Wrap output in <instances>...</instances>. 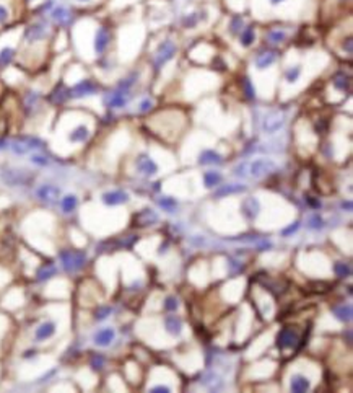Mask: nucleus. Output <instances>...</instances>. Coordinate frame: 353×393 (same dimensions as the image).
Masks as SVG:
<instances>
[{"instance_id": "nucleus-33", "label": "nucleus", "mask_w": 353, "mask_h": 393, "mask_svg": "<svg viewBox=\"0 0 353 393\" xmlns=\"http://www.w3.org/2000/svg\"><path fill=\"white\" fill-rule=\"evenodd\" d=\"M334 273L339 276V278H350L352 276V266L350 263H344V261H337L334 264Z\"/></svg>"}, {"instance_id": "nucleus-31", "label": "nucleus", "mask_w": 353, "mask_h": 393, "mask_svg": "<svg viewBox=\"0 0 353 393\" xmlns=\"http://www.w3.org/2000/svg\"><path fill=\"white\" fill-rule=\"evenodd\" d=\"M77 206H78V199H77V196H75V194L64 196L62 201H61V207H62V211L65 212V214H70V212H73L75 209H77Z\"/></svg>"}, {"instance_id": "nucleus-21", "label": "nucleus", "mask_w": 353, "mask_h": 393, "mask_svg": "<svg viewBox=\"0 0 353 393\" xmlns=\"http://www.w3.org/2000/svg\"><path fill=\"white\" fill-rule=\"evenodd\" d=\"M311 389V380L303 374H295L290 379V390L293 393H304Z\"/></svg>"}, {"instance_id": "nucleus-29", "label": "nucleus", "mask_w": 353, "mask_h": 393, "mask_svg": "<svg viewBox=\"0 0 353 393\" xmlns=\"http://www.w3.org/2000/svg\"><path fill=\"white\" fill-rule=\"evenodd\" d=\"M157 220H158L157 212H153L152 209L142 211L140 214H137V217H135V222H137L138 225H152Z\"/></svg>"}, {"instance_id": "nucleus-38", "label": "nucleus", "mask_w": 353, "mask_h": 393, "mask_svg": "<svg viewBox=\"0 0 353 393\" xmlns=\"http://www.w3.org/2000/svg\"><path fill=\"white\" fill-rule=\"evenodd\" d=\"M158 204H160V207H163L166 212H174V209L178 207V201L173 199V198H168V196H164V198H161L158 201Z\"/></svg>"}, {"instance_id": "nucleus-27", "label": "nucleus", "mask_w": 353, "mask_h": 393, "mask_svg": "<svg viewBox=\"0 0 353 393\" xmlns=\"http://www.w3.org/2000/svg\"><path fill=\"white\" fill-rule=\"evenodd\" d=\"M15 56H17V51H15L13 47H10V46L2 47V49H0V71L10 67V64L13 62Z\"/></svg>"}, {"instance_id": "nucleus-57", "label": "nucleus", "mask_w": 353, "mask_h": 393, "mask_svg": "<svg viewBox=\"0 0 353 393\" xmlns=\"http://www.w3.org/2000/svg\"><path fill=\"white\" fill-rule=\"evenodd\" d=\"M270 2H272V3H274V5H277V3H280V2H283V0H270Z\"/></svg>"}, {"instance_id": "nucleus-16", "label": "nucleus", "mask_w": 353, "mask_h": 393, "mask_svg": "<svg viewBox=\"0 0 353 393\" xmlns=\"http://www.w3.org/2000/svg\"><path fill=\"white\" fill-rule=\"evenodd\" d=\"M114 338H116V330L111 326H106L93 334V343L99 348H108L111 346V343L114 341Z\"/></svg>"}, {"instance_id": "nucleus-30", "label": "nucleus", "mask_w": 353, "mask_h": 393, "mask_svg": "<svg viewBox=\"0 0 353 393\" xmlns=\"http://www.w3.org/2000/svg\"><path fill=\"white\" fill-rule=\"evenodd\" d=\"M332 83L337 90H340V92H350V85H352L350 77L344 72L337 73V75L332 78Z\"/></svg>"}, {"instance_id": "nucleus-24", "label": "nucleus", "mask_w": 353, "mask_h": 393, "mask_svg": "<svg viewBox=\"0 0 353 393\" xmlns=\"http://www.w3.org/2000/svg\"><path fill=\"white\" fill-rule=\"evenodd\" d=\"M223 162L222 155L215 150H212V148H208V150H204L199 155V163L200 165H220Z\"/></svg>"}, {"instance_id": "nucleus-26", "label": "nucleus", "mask_w": 353, "mask_h": 393, "mask_svg": "<svg viewBox=\"0 0 353 393\" xmlns=\"http://www.w3.org/2000/svg\"><path fill=\"white\" fill-rule=\"evenodd\" d=\"M275 59H277V56H275L274 51H264V52H260L257 57H256V67L262 71V69L270 67L272 64L275 62Z\"/></svg>"}, {"instance_id": "nucleus-7", "label": "nucleus", "mask_w": 353, "mask_h": 393, "mask_svg": "<svg viewBox=\"0 0 353 393\" xmlns=\"http://www.w3.org/2000/svg\"><path fill=\"white\" fill-rule=\"evenodd\" d=\"M49 17L52 23L57 26H68L73 20L72 10L65 7V5H52L49 10Z\"/></svg>"}, {"instance_id": "nucleus-49", "label": "nucleus", "mask_w": 353, "mask_h": 393, "mask_svg": "<svg viewBox=\"0 0 353 393\" xmlns=\"http://www.w3.org/2000/svg\"><path fill=\"white\" fill-rule=\"evenodd\" d=\"M241 26H243V18L236 17V18L231 21V31H233V33H238V31H241Z\"/></svg>"}, {"instance_id": "nucleus-3", "label": "nucleus", "mask_w": 353, "mask_h": 393, "mask_svg": "<svg viewBox=\"0 0 353 393\" xmlns=\"http://www.w3.org/2000/svg\"><path fill=\"white\" fill-rule=\"evenodd\" d=\"M99 92L98 83L92 78H85V80H80L73 85V87L68 88V98L72 100H83L88 97H93Z\"/></svg>"}, {"instance_id": "nucleus-48", "label": "nucleus", "mask_w": 353, "mask_h": 393, "mask_svg": "<svg viewBox=\"0 0 353 393\" xmlns=\"http://www.w3.org/2000/svg\"><path fill=\"white\" fill-rule=\"evenodd\" d=\"M152 106H153L152 100H143V102L140 103V106H138V111H140V113H147V111L152 109Z\"/></svg>"}, {"instance_id": "nucleus-17", "label": "nucleus", "mask_w": 353, "mask_h": 393, "mask_svg": "<svg viewBox=\"0 0 353 393\" xmlns=\"http://www.w3.org/2000/svg\"><path fill=\"white\" fill-rule=\"evenodd\" d=\"M90 134H92V132H90V127L87 124H78L68 132L67 139L70 144H85V142L90 139Z\"/></svg>"}, {"instance_id": "nucleus-12", "label": "nucleus", "mask_w": 353, "mask_h": 393, "mask_svg": "<svg viewBox=\"0 0 353 393\" xmlns=\"http://www.w3.org/2000/svg\"><path fill=\"white\" fill-rule=\"evenodd\" d=\"M2 179L10 186H20V184H26L28 183V173L25 172V170H5L2 172Z\"/></svg>"}, {"instance_id": "nucleus-19", "label": "nucleus", "mask_w": 353, "mask_h": 393, "mask_svg": "<svg viewBox=\"0 0 353 393\" xmlns=\"http://www.w3.org/2000/svg\"><path fill=\"white\" fill-rule=\"evenodd\" d=\"M200 385L205 387V389H208V390H212V392H217V390L223 389V379L217 372L208 370V372H205L200 377Z\"/></svg>"}, {"instance_id": "nucleus-8", "label": "nucleus", "mask_w": 353, "mask_h": 393, "mask_svg": "<svg viewBox=\"0 0 353 393\" xmlns=\"http://www.w3.org/2000/svg\"><path fill=\"white\" fill-rule=\"evenodd\" d=\"M135 168L138 173L147 178L155 177V175L158 173V163L150 155H147V153H140V155L135 158Z\"/></svg>"}, {"instance_id": "nucleus-36", "label": "nucleus", "mask_w": 353, "mask_h": 393, "mask_svg": "<svg viewBox=\"0 0 353 393\" xmlns=\"http://www.w3.org/2000/svg\"><path fill=\"white\" fill-rule=\"evenodd\" d=\"M308 227L311 228V230H322L325 227V220L319 214H313L308 219Z\"/></svg>"}, {"instance_id": "nucleus-51", "label": "nucleus", "mask_w": 353, "mask_h": 393, "mask_svg": "<svg viewBox=\"0 0 353 393\" xmlns=\"http://www.w3.org/2000/svg\"><path fill=\"white\" fill-rule=\"evenodd\" d=\"M306 201H308V204L311 206V207H321V201H318V199H313L311 196H308Z\"/></svg>"}, {"instance_id": "nucleus-42", "label": "nucleus", "mask_w": 353, "mask_h": 393, "mask_svg": "<svg viewBox=\"0 0 353 393\" xmlns=\"http://www.w3.org/2000/svg\"><path fill=\"white\" fill-rule=\"evenodd\" d=\"M243 92L246 95V98H249V100H254L256 98L254 85H253V82L249 80V77H244L243 78Z\"/></svg>"}, {"instance_id": "nucleus-13", "label": "nucleus", "mask_w": 353, "mask_h": 393, "mask_svg": "<svg viewBox=\"0 0 353 393\" xmlns=\"http://www.w3.org/2000/svg\"><path fill=\"white\" fill-rule=\"evenodd\" d=\"M36 196L42 203H56L61 198V188L56 184H42L36 189Z\"/></svg>"}, {"instance_id": "nucleus-52", "label": "nucleus", "mask_w": 353, "mask_h": 393, "mask_svg": "<svg viewBox=\"0 0 353 393\" xmlns=\"http://www.w3.org/2000/svg\"><path fill=\"white\" fill-rule=\"evenodd\" d=\"M8 148H10V141L0 139V150H8Z\"/></svg>"}, {"instance_id": "nucleus-14", "label": "nucleus", "mask_w": 353, "mask_h": 393, "mask_svg": "<svg viewBox=\"0 0 353 393\" xmlns=\"http://www.w3.org/2000/svg\"><path fill=\"white\" fill-rule=\"evenodd\" d=\"M57 331V323L56 322H42L39 326L34 330V339L37 343H42V341H47V339H51L52 336L56 334Z\"/></svg>"}, {"instance_id": "nucleus-47", "label": "nucleus", "mask_w": 353, "mask_h": 393, "mask_svg": "<svg viewBox=\"0 0 353 393\" xmlns=\"http://www.w3.org/2000/svg\"><path fill=\"white\" fill-rule=\"evenodd\" d=\"M298 228H299V220H295L291 225H288L287 228H283V230H282V235H283V237H290L291 233H295V232L298 230Z\"/></svg>"}, {"instance_id": "nucleus-25", "label": "nucleus", "mask_w": 353, "mask_h": 393, "mask_svg": "<svg viewBox=\"0 0 353 393\" xmlns=\"http://www.w3.org/2000/svg\"><path fill=\"white\" fill-rule=\"evenodd\" d=\"M49 100H51V103H54V105H61L64 102H67L68 100V88L64 83H59L57 87L51 92Z\"/></svg>"}, {"instance_id": "nucleus-6", "label": "nucleus", "mask_w": 353, "mask_h": 393, "mask_svg": "<svg viewBox=\"0 0 353 393\" xmlns=\"http://www.w3.org/2000/svg\"><path fill=\"white\" fill-rule=\"evenodd\" d=\"M176 51H178V47H176L174 42L171 39H164L161 44L158 46L157 52H155V67L161 69L164 64L173 59Z\"/></svg>"}, {"instance_id": "nucleus-1", "label": "nucleus", "mask_w": 353, "mask_h": 393, "mask_svg": "<svg viewBox=\"0 0 353 393\" xmlns=\"http://www.w3.org/2000/svg\"><path fill=\"white\" fill-rule=\"evenodd\" d=\"M277 163L270 158H257L253 162H246V178L262 179L277 172Z\"/></svg>"}, {"instance_id": "nucleus-28", "label": "nucleus", "mask_w": 353, "mask_h": 393, "mask_svg": "<svg viewBox=\"0 0 353 393\" xmlns=\"http://www.w3.org/2000/svg\"><path fill=\"white\" fill-rule=\"evenodd\" d=\"M222 179H223L222 173L220 172H215V170H210V172H205L204 173V184H205V188H208V189L220 186Z\"/></svg>"}, {"instance_id": "nucleus-34", "label": "nucleus", "mask_w": 353, "mask_h": 393, "mask_svg": "<svg viewBox=\"0 0 353 393\" xmlns=\"http://www.w3.org/2000/svg\"><path fill=\"white\" fill-rule=\"evenodd\" d=\"M137 78H138V73H132V75H129L127 78H124V80H121L119 83H117V90H121V92L129 93V92H130V88L133 87V85H135Z\"/></svg>"}, {"instance_id": "nucleus-15", "label": "nucleus", "mask_w": 353, "mask_h": 393, "mask_svg": "<svg viewBox=\"0 0 353 393\" xmlns=\"http://www.w3.org/2000/svg\"><path fill=\"white\" fill-rule=\"evenodd\" d=\"M129 194L126 193V191L122 189H114V191H108V193H104L101 196V201L106 204V206H121V204H126L129 203Z\"/></svg>"}, {"instance_id": "nucleus-56", "label": "nucleus", "mask_w": 353, "mask_h": 393, "mask_svg": "<svg viewBox=\"0 0 353 393\" xmlns=\"http://www.w3.org/2000/svg\"><path fill=\"white\" fill-rule=\"evenodd\" d=\"M347 343H349V344L352 343V330H350V328L347 330Z\"/></svg>"}, {"instance_id": "nucleus-18", "label": "nucleus", "mask_w": 353, "mask_h": 393, "mask_svg": "<svg viewBox=\"0 0 353 393\" xmlns=\"http://www.w3.org/2000/svg\"><path fill=\"white\" fill-rule=\"evenodd\" d=\"M241 212H243V215L248 220L257 219V215H259V212H260V203H259V199H256V198H246L243 201Z\"/></svg>"}, {"instance_id": "nucleus-53", "label": "nucleus", "mask_w": 353, "mask_h": 393, "mask_svg": "<svg viewBox=\"0 0 353 393\" xmlns=\"http://www.w3.org/2000/svg\"><path fill=\"white\" fill-rule=\"evenodd\" d=\"M152 392H169V387H166V385H157V387H153L152 389Z\"/></svg>"}, {"instance_id": "nucleus-41", "label": "nucleus", "mask_w": 353, "mask_h": 393, "mask_svg": "<svg viewBox=\"0 0 353 393\" xmlns=\"http://www.w3.org/2000/svg\"><path fill=\"white\" fill-rule=\"evenodd\" d=\"M299 75H301V67L299 66H295V67H290L288 71L285 72V78H287V82L288 83H295Z\"/></svg>"}, {"instance_id": "nucleus-11", "label": "nucleus", "mask_w": 353, "mask_h": 393, "mask_svg": "<svg viewBox=\"0 0 353 393\" xmlns=\"http://www.w3.org/2000/svg\"><path fill=\"white\" fill-rule=\"evenodd\" d=\"M299 341V334L296 330L293 328H283V330L277 334V346L279 349H290L293 346H296V343Z\"/></svg>"}, {"instance_id": "nucleus-37", "label": "nucleus", "mask_w": 353, "mask_h": 393, "mask_svg": "<svg viewBox=\"0 0 353 393\" xmlns=\"http://www.w3.org/2000/svg\"><path fill=\"white\" fill-rule=\"evenodd\" d=\"M267 39H269V42H272V44H280V42L287 39V33L285 31H280V30H274L267 35Z\"/></svg>"}, {"instance_id": "nucleus-4", "label": "nucleus", "mask_w": 353, "mask_h": 393, "mask_svg": "<svg viewBox=\"0 0 353 393\" xmlns=\"http://www.w3.org/2000/svg\"><path fill=\"white\" fill-rule=\"evenodd\" d=\"M49 33L51 31H49V25H47V21H44V20L34 21V23L26 26L25 41L28 42V44H34V42L44 41L47 36H49Z\"/></svg>"}, {"instance_id": "nucleus-40", "label": "nucleus", "mask_w": 353, "mask_h": 393, "mask_svg": "<svg viewBox=\"0 0 353 393\" xmlns=\"http://www.w3.org/2000/svg\"><path fill=\"white\" fill-rule=\"evenodd\" d=\"M30 162L33 163V165L41 167V168H44V167L49 165V158H47L46 155H42V153H31Z\"/></svg>"}, {"instance_id": "nucleus-46", "label": "nucleus", "mask_w": 353, "mask_h": 393, "mask_svg": "<svg viewBox=\"0 0 353 393\" xmlns=\"http://www.w3.org/2000/svg\"><path fill=\"white\" fill-rule=\"evenodd\" d=\"M197 21H199V17H197L195 13H191V15H187V17H184L183 23H184L186 28H194V26L197 25Z\"/></svg>"}, {"instance_id": "nucleus-45", "label": "nucleus", "mask_w": 353, "mask_h": 393, "mask_svg": "<svg viewBox=\"0 0 353 393\" xmlns=\"http://www.w3.org/2000/svg\"><path fill=\"white\" fill-rule=\"evenodd\" d=\"M10 20V10L5 3L0 2V25H5Z\"/></svg>"}, {"instance_id": "nucleus-5", "label": "nucleus", "mask_w": 353, "mask_h": 393, "mask_svg": "<svg viewBox=\"0 0 353 393\" xmlns=\"http://www.w3.org/2000/svg\"><path fill=\"white\" fill-rule=\"evenodd\" d=\"M287 123V114L285 111H280V109H275V111H270V113H267L264 116V119H262V131L265 132V134H275V132H279L283 126Z\"/></svg>"}, {"instance_id": "nucleus-23", "label": "nucleus", "mask_w": 353, "mask_h": 393, "mask_svg": "<svg viewBox=\"0 0 353 393\" xmlns=\"http://www.w3.org/2000/svg\"><path fill=\"white\" fill-rule=\"evenodd\" d=\"M164 330L173 336H179L181 331H183V320L176 315H169L164 318Z\"/></svg>"}, {"instance_id": "nucleus-35", "label": "nucleus", "mask_w": 353, "mask_h": 393, "mask_svg": "<svg viewBox=\"0 0 353 393\" xmlns=\"http://www.w3.org/2000/svg\"><path fill=\"white\" fill-rule=\"evenodd\" d=\"M256 39V31H254V26H248V28L243 30L241 33V44L244 47H249L251 44L254 42Z\"/></svg>"}, {"instance_id": "nucleus-59", "label": "nucleus", "mask_w": 353, "mask_h": 393, "mask_svg": "<svg viewBox=\"0 0 353 393\" xmlns=\"http://www.w3.org/2000/svg\"><path fill=\"white\" fill-rule=\"evenodd\" d=\"M23 2H26V3H30V2H34V0H23Z\"/></svg>"}, {"instance_id": "nucleus-43", "label": "nucleus", "mask_w": 353, "mask_h": 393, "mask_svg": "<svg viewBox=\"0 0 353 393\" xmlns=\"http://www.w3.org/2000/svg\"><path fill=\"white\" fill-rule=\"evenodd\" d=\"M104 362H106V359H104V356H101V354H95L93 357H92V367L95 370H101L104 367Z\"/></svg>"}, {"instance_id": "nucleus-50", "label": "nucleus", "mask_w": 353, "mask_h": 393, "mask_svg": "<svg viewBox=\"0 0 353 393\" xmlns=\"http://www.w3.org/2000/svg\"><path fill=\"white\" fill-rule=\"evenodd\" d=\"M344 51H347V54H349V56L353 52V49H352V38H350V36H349V38H347V41L344 42Z\"/></svg>"}, {"instance_id": "nucleus-10", "label": "nucleus", "mask_w": 353, "mask_h": 393, "mask_svg": "<svg viewBox=\"0 0 353 393\" xmlns=\"http://www.w3.org/2000/svg\"><path fill=\"white\" fill-rule=\"evenodd\" d=\"M129 103V93L121 92V90H114V92H109L104 95V105L106 108L109 109H119L124 108V106Z\"/></svg>"}, {"instance_id": "nucleus-44", "label": "nucleus", "mask_w": 353, "mask_h": 393, "mask_svg": "<svg viewBox=\"0 0 353 393\" xmlns=\"http://www.w3.org/2000/svg\"><path fill=\"white\" fill-rule=\"evenodd\" d=\"M164 309H166L168 312H176L179 309V302L176 297H166V300H164Z\"/></svg>"}, {"instance_id": "nucleus-58", "label": "nucleus", "mask_w": 353, "mask_h": 393, "mask_svg": "<svg viewBox=\"0 0 353 393\" xmlns=\"http://www.w3.org/2000/svg\"><path fill=\"white\" fill-rule=\"evenodd\" d=\"M77 2H80V3H88V2H92V0H77Z\"/></svg>"}, {"instance_id": "nucleus-32", "label": "nucleus", "mask_w": 353, "mask_h": 393, "mask_svg": "<svg viewBox=\"0 0 353 393\" xmlns=\"http://www.w3.org/2000/svg\"><path fill=\"white\" fill-rule=\"evenodd\" d=\"M56 273H57V268L52 263H47L42 268H39L36 276H37V281H47V279H51L52 276H56Z\"/></svg>"}, {"instance_id": "nucleus-22", "label": "nucleus", "mask_w": 353, "mask_h": 393, "mask_svg": "<svg viewBox=\"0 0 353 393\" xmlns=\"http://www.w3.org/2000/svg\"><path fill=\"white\" fill-rule=\"evenodd\" d=\"M332 315L342 323H350L353 318V309L350 304H342L332 307Z\"/></svg>"}, {"instance_id": "nucleus-2", "label": "nucleus", "mask_w": 353, "mask_h": 393, "mask_svg": "<svg viewBox=\"0 0 353 393\" xmlns=\"http://www.w3.org/2000/svg\"><path fill=\"white\" fill-rule=\"evenodd\" d=\"M59 261L67 273H77L87 263V253L80 250H62L59 253Z\"/></svg>"}, {"instance_id": "nucleus-54", "label": "nucleus", "mask_w": 353, "mask_h": 393, "mask_svg": "<svg viewBox=\"0 0 353 393\" xmlns=\"http://www.w3.org/2000/svg\"><path fill=\"white\" fill-rule=\"evenodd\" d=\"M342 209H347V212H352V201H344V203H342Z\"/></svg>"}, {"instance_id": "nucleus-55", "label": "nucleus", "mask_w": 353, "mask_h": 393, "mask_svg": "<svg viewBox=\"0 0 353 393\" xmlns=\"http://www.w3.org/2000/svg\"><path fill=\"white\" fill-rule=\"evenodd\" d=\"M34 354H36V351H34V349H33V351H31V349H30V351H26V353H25V356H23V357H25V359L34 357Z\"/></svg>"}, {"instance_id": "nucleus-9", "label": "nucleus", "mask_w": 353, "mask_h": 393, "mask_svg": "<svg viewBox=\"0 0 353 393\" xmlns=\"http://www.w3.org/2000/svg\"><path fill=\"white\" fill-rule=\"evenodd\" d=\"M109 41H111L109 30L106 28V26H98V28H96V31H95V38H93L95 54L96 56H103L104 52H106V49H108Z\"/></svg>"}, {"instance_id": "nucleus-20", "label": "nucleus", "mask_w": 353, "mask_h": 393, "mask_svg": "<svg viewBox=\"0 0 353 393\" xmlns=\"http://www.w3.org/2000/svg\"><path fill=\"white\" fill-rule=\"evenodd\" d=\"M218 189L213 193V198H226V196H231V194H241V193H246V188L244 184H238V183H229V184H222V186H217Z\"/></svg>"}, {"instance_id": "nucleus-39", "label": "nucleus", "mask_w": 353, "mask_h": 393, "mask_svg": "<svg viewBox=\"0 0 353 393\" xmlns=\"http://www.w3.org/2000/svg\"><path fill=\"white\" fill-rule=\"evenodd\" d=\"M111 313H112V309L109 305H101V307H98V309L95 310V320L96 322H103L111 315Z\"/></svg>"}]
</instances>
